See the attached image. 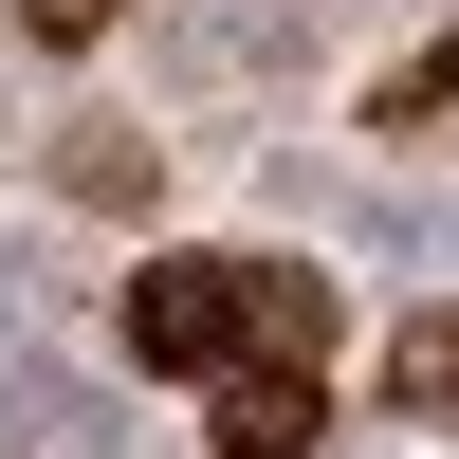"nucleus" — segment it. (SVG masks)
Wrapping results in <instances>:
<instances>
[{
    "instance_id": "nucleus-1",
    "label": "nucleus",
    "mask_w": 459,
    "mask_h": 459,
    "mask_svg": "<svg viewBox=\"0 0 459 459\" xmlns=\"http://www.w3.org/2000/svg\"><path fill=\"white\" fill-rule=\"evenodd\" d=\"M129 368L221 386V368H239V276H221V257H147L129 276Z\"/></svg>"
},
{
    "instance_id": "nucleus-2",
    "label": "nucleus",
    "mask_w": 459,
    "mask_h": 459,
    "mask_svg": "<svg viewBox=\"0 0 459 459\" xmlns=\"http://www.w3.org/2000/svg\"><path fill=\"white\" fill-rule=\"evenodd\" d=\"M331 368H221V459H313Z\"/></svg>"
},
{
    "instance_id": "nucleus-3",
    "label": "nucleus",
    "mask_w": 459,
    "mask_h": 459,
    "mask_svg": "<svg viewBox=\"0 0 459 459\" xmlns=\"http://www.w3.org/2000/svg\"><path fill=\"white\" fill-rule=\"evenodd\" d=\"M331 350V276H239V368H313Z\"/></svg>"
},
{
    "instance_id": "nucleus-4",
    "label": "nucleus",
    "mask_w": 459,
    "mask_h": 459,
    "mask_svg": "<svg viewBox=\"0 0 459 459\" xmlns=\"http://www.w3.org/2000/svg\"><path fill=\"white\" fill-rule=\"evenodd\" d=\"M386 386H404V404H459V313L404 331V350H386Z\"/></svg>"
},
{
    "instance_id": "nucleus-5",
    "label": "nucleus",
    "mask_w": 459,
    "mask_h": 459,
    "mask_svg": "<svg viewBox=\"0 0 459 459\" xmlns=\"http://www.w3.org/2000/svg\"><path fill=\"white\" fill-rule=\"evenodd\" d=\"M19 19H37V37H92V19H110V0H19Z\"/></svg>"
}]
</instances>
